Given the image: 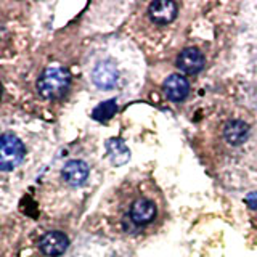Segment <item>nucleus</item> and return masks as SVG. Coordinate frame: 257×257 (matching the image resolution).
I'll return each instance as SVG.
<instances>
[{"mask_svg": "<svg viewBox=\"0 0 257 257\" xmlns=\"http://www.w3.org/2000/svg\"><path fill=\"white\" fill-rule=\"evenodd\" d=\"M68 87H69V72L60 66L47 68L42 72V76L39 77L37 82L39 93L47 100L60 98V96L66 93Z\"/></svg>", "mask_w": 257, "mask_h": 257, "instance_id": "f257e3e1", "label": "nucleus"}, {"mask_svg": "<svg viewBox=\"0 0 257 257\" xmlns=\"http://www.w3.org/2000/svg\"><path fill=\"white\" fill-rule=\"evenodd\" d=\"M26 155L23 142L13 134H4L0 137V171H13L21 164Z\"/></svg>", "mask_w": 257, "mask_h": 257, "instance_id": "f03ea898", "label": "nucleus"}, {"mask_svg": "<svg viewBox=\"0 0 257 257\" xmlns=\"http://www.w3.org/2000/svg\"><path fill=\"white\" fill-rule=\"evenodd\" d=\"M156 214H158L156 204L147 198H140L131 206L128 219H131V222L134 225H137V227H142V225H147V223L155 220Z\"/></svg>", "mask_w": 257, "mask_h": 257, "instance_id": "7ed1b4c3", "label": "nucleus"}, {"mask_svg": "<svg viewBox=\"0 0 257 257\" xmlns=\"http://www.w3.org/2000/svg\"><path fill=\"white\" fill-rule=\"evenodd\" d=\"M92 79L96 87L103 88V90H109V88L116 85L117 79H119V72L112 63L101 61L95 66V69L92 72Z\"/></svg>", "mask_w": 257, "mask_h": 257, "instance_id": "20e7f679", "label": "nucleus"}, {"mask_svg": "<svg viewBox=\"0 0 257 257\" xmlns=\"http://www.w3.org/2000/svg\"><path fill=\"white\" fill-rule=\"evenodd\" d=\"M69 244L68 236L64 235L61 231H48L45 235L40 238V251H42L45 255H50V257H56V255H61L66 247Z\"/></svg>", "mask_w": 257, "mask_h": 257, "instance_id": "39448f33", "label": "nucleus"}, {"mask_svg": "<svg viewBox=\"0 0 257 257\" xmlns=\"http://www.w3.org/2000/svg\"><path fill=\"white\" fill-rule=\"evenodd\" d=\"M177 68L185 74H196L204 68V56L196 48H187L177 56Z\"/></svg>", "mask_w": 257, "mask_h": 257, "instance_id": "423d86ee", "label": "nucleus"}, {"mask_svg": "<svg viewBox=\"0 0 257 257\" xmlns=\"http://www.w3.org/2000/svg\"><path fill=\"white\" fill-rule=\"evenodd\" d=\"M61 175L64 182L71 185V187H80L88 177V166L84 161H69V163L64 164Z\"/></svg>", "mask_w": 257, "mask_h": 257, "instance_id": "0eeeda50", "label": "nucleus"}, {"mask_svg": "<svg viewBox=\"0 0 257 257\" xmlns=\"http://www.w3.org/2000/svg\"><path fill=\"white\" fill-rule=\"evenodd\" d=\"M190 84L183 76L172 74L164 80V93L169 100L172 101H182L188 96Z\"/></svg>", "mask_w": 257, "mask_h": 257, "instance_id": "6e6552de", "label": "nucleus"}, {"mask_svg": "<svg viewBox=\"0 0 257 257\" xmlns=\"http://www.w3.org/2000/svg\"><path fill=\"white\" fill-rule=\"evenodd\" d=\"M148 15L153 23L169 24L177 16V5L174 2H153L150 5Z\"/></svg>", "mask_w": 257, "mask_h": 257, "instance_id": "1a4fd4ad", "label": "nucleus"}, {"mask_svg": "<svg viewBox=\"0 0 257 257\" xmlns=\"http://www.w3.org/2000/svg\"><path fill=\"white\" fill-rule=\"evenodd\" d=\"M247 135H249V127L246 122H243V120L235 119V120H230V122L225 125L223 137L230 145L238 147V145L244 143Z\"/></svg>", "mask_w": 257, "mask_h": 257, "instance_id": "9d476101", "label": "nucleus"}, {"mask_svg": "<svg viewBox=\"0 0 257 257\" xmlns=\"http://www.w3.org/2000/svg\"><path fill=\"white\" fill-rule=\"evenodd\" d=\"M106 151L111 159V163L114 166L125 164L128 158H131V151H128L127 145L120 139H111L106 142Z\"/></svg>", "mask_w": 257, "mask_h": 257, "instance_id": "9b49d317", "label": "nucleus"}, {"mask_svg": "<svg viewBox=\"0 0 257 257\" xmlns=\"http://www.w3.org/2000/svg\"><path fill=\"white\" fill-rule=\"evenodd\" d=\"M117 111V103L116 100H108V101H103L96 106L92 112V117L95 120H100V122H104V120L111 119L112 116L116 114Z\"/></svg>", "mask_w": 257, "mask_h": 257, "instance_id": "f8f14e48", "label": "nucleus"}, {"mask_svg": "<svg viewBox=\"0 0 257 257\" xmlns=\"http://www.w3.org/2000/svg\"><path fill=\"white\" fill-rule=\"evenodd\" d=\"M247 203H251V207L252 209H257V201H255V195H251V196H247L246 198Z\"/></svg>", "mask_w": 257, "mask_h": 257, "instance_id": "ddd939ff", "label": "nucleus"}, {"mask_svg": "<svg viewBox=\"0 0 257 257\" xmlns=\"http://www.w3.org/2000/svg\"><path fill=\"white\" fill-rule=\"evenodd\" d=\"M0 98H2V85H0Z\"/></svg>", "mask_w": 257, "mask_h": 257, "instance_id": "4468645a", "label": "nucleus"}]
</instances>
